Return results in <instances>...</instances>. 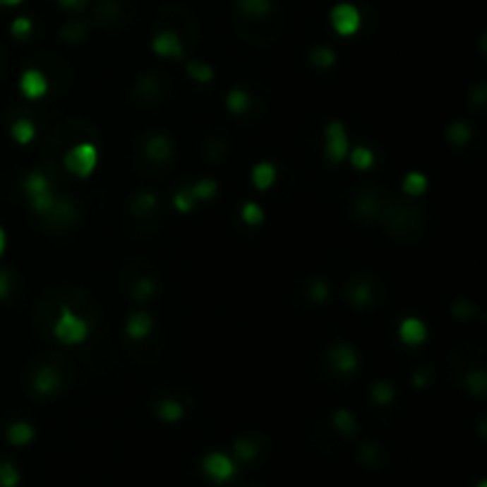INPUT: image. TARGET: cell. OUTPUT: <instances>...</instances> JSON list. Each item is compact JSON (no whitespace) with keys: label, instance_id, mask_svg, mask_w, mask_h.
Returning a JSON list of instances; mask_svg holds the SVG:
<instances>
[{"label":"cell","instance_id":"obj_6","mask_svg":"<svg viewBox=\"0 0 487 487\" xmlns=\"http://www.w3.org/2000/svg\"><path fill=\"white\" fill-rule=\"evenodd\" d=\"M152 53L160 57H172V60H181L184 57V43L176 31H160L152 38Z\"/></svg>","mask_w":487,"mask_h":487},{"label":"cell","instance_id":"obj_45","mask_svg":"<svg viewBox=\"0 0 487 487\" xmlns=\"http://www.w3.org/2000/svg\"><path fill=\"white\" fill-rule=\"evenodd\" d=\"M10 290H12V276L8 271L0 269V300H5L10 295Z\"/></svg>","mask_w":487,"mask_h":487},{"label":"cell","instance_id":"obj_14","mask_svg":"<svg viewBox=\"0 0 487 487\" xmlns=\"http://www.w3.org/2000/svg\"><path fill=\"white\" fill-rule=\"evenodd\" d=\"M50 222H53L55 226H69V224H74L76 222V207L71 200H60L57 198V203L55 207L50 210Z\"/></svg>","mask_w":487,"mask_h":487},{"label":"cell","instance_id":"obj_47","mask_svg":"<svg viewBox=\"0 0 487 487\" xmlns=\"http://www.w3.org/2000/svg\"><path fill=\"white\" fill-rule=\"evenodd\" d=\"M431 378H433L431 371H416V373L411 375V383L416 387H423V385H428V383H431Z\"/></svg>","mask_w":487,"mask_h":487},{"label":"cell","instance_id":"obj_9","mask_svg":"<svg viewBox=\"0 0 487 487\" xmlns=\"http://www.w3.org/2000/svg\"><path fill=\"white\" fill-rule=\"evenodd\" d=\"M145 157L155 162V164H162V162L172 160L174 157V143L169 140V136H164V133L150 136L145 143Z\"/></svg>","mask_w":487,"mask_h":487},{"label":"cell","instance_id":"obj_35","mask_svg":"<svg viewBox=\"0 0 487 487\" xmlns=\"http://www.w3.org/2000/svg\"><path fill=\"white\" fill-rule=\"evenodd\" d=\"M198 205V200H195V195L191 191V186L188 188H181V191L174 195V207H176V212H193V207Z\"/></svg>","mask_w":487,"mask_h":487},{"label":"cell","instance_id":"obj_19","mask_svg":"<svg viewBox=\"0 0 487 487\" xmlns=\"http://www.w3.org/2000/svg\"><path fill=\"white\" fill-rule=\"evenodd\" d=\"M22 188H24V193H27V198H36V195L50 191V181L43 172H31L27 174V179H24Z\"/></svg>","mask_w":487,"mask_h":487},{"label":"cell","instance_id":"obj_37","mask_svg":"<svg viewBox=\"0 0 487 487\" xmlns=\"http://www.w3.org/2000/svg\"><path fill=\"white\" fill-rule=\"evenodd\" d=\"M19 485V471L10 461H0V487H17Z\"/></svg>","mask_w":487,"mask_h":487},{"label":"cell","instance_id":"obj_4","mask_svg":"<svg viewBox=\"0 0 487 487\" xmlns=\"http://www.w3.org/2000/svg\"><path fill=\"white\" fill-rule=\"evenodd\" d=\"M323 152H326V160L333 162V164H340L342 160H347L349 155V140H347V131L340 121H330L326 126V143H323Z\"/></svg>","mask_w":487,"mask_h":487},{"label":"cell","instance_id":"obj_27","mask_svg":"<svg viewBox=\"0 0 487 487\" xmlns=\"http://www.w3.org/2000/svg\"><path fill=\"white\" fill-rule=\"evenodd\" d=\"M186 74L198 83H210L214 79V69L207 62H188Z\"/></svg>","mask_w":487,"mask_h":487},{"label":"cell","instance_id":"obj_43","mask_svg":"<svg viewBox=\"0 0 487 487\" xmlns=\"http://www.w3.org/2000/svg\"><path fill=\"white\" fill-rule=\"evenodd\" d=\"M452 314L457 316V319H473L478 311H476V307H473L469 300H457V302L452 304Z\"/></svg>","mask_w":487,"mask_h":487},{"label":"cell","instance_id":"obj_1","mask_svg":"<svg viewBox=\"0 0 487 487\" xmlns=\"http://www.w3.org/2000/svg\"><path fill=\"white\" fill-rule=\"evenodd\" d=\"M88 333H90L88 321L83 319V316L74 314L67 304H62L60 316H57V321L53 326V335L57 340H60L62 345H81V342H86Z\"/></svg>","mask_w":487,"mask_h":487},{"label":"cell","instance_id":"obj_25","mask_svg":"<svg viewBox=\"0 0 487 487\" xmlns=\"http://www.w3.org/2000/svg\"><path fill=\"white\" fill-rule=\"evenodd\" d=\"M233 452L240 461H252L259 454V443L255 438H240L233 443Z\"/></svg>","mask_w":487,"mask_h":487},{"label":"cell","instance_id":"obj_44","mask_svg":"<svg viewBox=\"0 0 487 487\" xmlns=\"http://www.w3.org/2000/svg\"><path fill=\"white\" fill-rule=\"evenodd\" d=\"M359 459H361V464L373 466L375 461H378V447H375L373 443H363L361 450H359Z\"/></svg>","mask_w":487,"mask_h":487},{"label":"cell","instance_id":"obj_15","mask_svg":"<svg viewBox=\"0 0 487 487\" xmlns=\"http://www.w3.org/2000/svg\"><path fill=\"white\" fill-rule=\"evenodd\" d=\"M155 414H157V419L167 421V423H176V421L186 416V409L176 399H160L157 407H155Z\"/></svg>","mask_w":487,"mask_h":487},{"label":"cell","instance_id":"obj_46","mask_svg":"<svg viewBox=\"0 0 487 487\" xmlns=\"http://www.w3.org/2000/svg\"><path fill=\"white\" fill-rule=\"evenodd\" d=\"M88 0H57V5L69 12H81L83 8H86Z\"/></svg>","mask_w":487,"mask_h":487},{"label":"cell","instance_id":"obj_40","mask_svg":"<svg viewBox=\"0 0 487 487\" xmlns=\"http://www.w3.org/2000/svg\"><path fill=\"white\" fill-rule=\"evenodd\" d=\"M466 387L471 390V395H476V397H480V395L487 390V375L485 371H473L466 375Z\"/></svg>","mask_w":487,"mask_h":487},{"label":"cell","instance_id":"obj_13","mask_svg":"<svg viewBox=\"0 0 487 487\" xmlns=\"http://www.w3.org/2000/svg\"><path fill=\"white\" fill-rule=\"evenodd\" d=\"M276 176H278V172L271 162H259V164H255V169H252V184H255L257 191H269V188L274 186Z\"/></svg>","mask_w":487,"mask_h":487},{"label":"cell","instance_id":"obj_28","mask_svg":"<svg viewBox=\"0 0 487 487\" xmlns=\"http://www.w3.org/2000/svg\"><path fill=\"white\" fill-rule=\"evenodd\" d=\"M31 200V210H34L36 214H41V217H48L50 210L55 207L57 203V195L53 191H45L41 195H36V198H29Z\"/></svg>","mask_w":487,"mask_h":487},{"label":"cell","instance_id":"obj_20","mask_svg":"<svg viewBox=\"0 0 487 487\" xmlns=\"http://www.w3.org/2000/svg\"><path fill=\"white\" fill-rule=\"evenodd\" d=\"M10 133H12V138H15V140L19 143V145H27V143L34 140L36 126H34V121H31V119H27V116H22V119L12 121Z\"/></svg>","mask_w":487,"mask_h":487},{"label":"cell","instance_id":"obj_5","mask_svg":"<svg viewBox=\"0 0 487 487\" xmlns=\"http://www.w3.org/2000/svg\"><path fill=\"white\" fill-rule=\"evenodd\" d=\"M203 471L212 480H217V483H226V480H231L233 476H236V466H233V461L222 452L207 454V457L203 459Z\"/></svg>","mask_w":487,"mask_h":487},{"label":"cell","instance_id":"obj_38","mask_svg":"<svg viewBox=\"0 0 487 487\" xmlns=\"http://www.w3.org/2000/svg\"><path fill=\"white\" fill-rule=\"evenodd\" d=\"M307 295H309V300H314V302H326L328 295H330L328 281H323V278H316V281H311L309 288H307Z\"/></svg>","mask_w":487,"mask_h":487},{"label":"cell","instance_id":"obj_41","mask_svg":"<svg viewBox=\"0 0 487 487\" xmlns=\"http://www.w3.org/2000/svg\"><path fill=\"white\" fill-rule=\"evenodd\" d=\"M31 29H34V22L29 17H17L10 24V34L15 38H27L31 34Z\"/></svg>","mask_w":487,"mask_h":487},{"label":"cell","instance_id":"obj_36","mask_svg":"<svg viewBox=\"0 0 487 487\" xmlns=\"http://www.w3.org/2000/svg\"><path fill=\"white\" fill-rule=\"evenodd\" d=\"M240 217L248 226H259L264 222V210L257 203H245L243 210H240Z\"/></svg>","mask_w":487,"mask_h":487},{"label":"cell","instance_id":"obj_21","mask_svg":"<svg viewBox=\"0 0 487 487\" xmlns=\"http://www.w3.org/2000/svg\"><path fill=\"white\" fill-rule=\"evenodd\" d=\"M226 107H229V112H233V114H245V112H248V109H250L248 90H243V88L229 90V95H226Z\"/></svg>","mask_w":487,"mask_h":487},{"label":"cell","instance_id":"obj_30","mask_svg":"<svg viewBox=\"0 0 487 487\" xmlns=\"http://www.w3.org/2000/svg\"><path fill=\"white\" fill-rule=\"evenodd\" d=\"M447 138L454 145H466L471 140V126L466 121H454V124L447 126Z\"/></svg>","mask_w":487,"mask_h":487},{"label":"cell","instance_id":"obj_8","mask_svg":"<svg viewBox=\"0 0 487 487\" xmlns=\"http://www.w3.org/2000/svg\"><path fill=\"white\" fill-rule=\"evenodd\" d=\"M328 361L335 371L352 373L354 368L359 366V354H356L349 345H333L328 349Z\"/></svg>","mask_w":487,"mask_h":487},{"label":"cell","instance_id":"obj_34","mask_svg":"<svg viewBox=\"0 0 487 487\" xmlns=\"http://www.w3.org/2000/svg\"><path fill=\"white\" fill-rule=\"evenodd\" d=\"M136 95L145 97V100H150V97H157L160 95V81L155 79V76H143V79L136 83Z\"/></svg>","mask_w":487,"mask_h":487},{"label":"cell","instance_id":"obj_32","mask_svg":"<svg viewBox=\"0 0 487 487\" xmlns=\"http://www.w3.org/2000/svg\"><path fill=\"white\" fill-rule=\"evenodd\" d=\"M368 395H371V399L375 402V404H390V402L395 399V387L385 380H378L371 385Z\"/></svg>","mask_w":487,"mask_h":487},{"label":"cell","instance_id":"obj_24","mask_svg":"<svg viewBox=\"0 0 487 487\" xmlns=\"http://www.w3.org/2000/svg\"><path fill=\"white\" fill-rule=\"evenodd\" d=\"M347 157H349V162H352V167L359 169V172H366V169H371L373 162H375L373 150H368L366 145H359V148H354V150H349Z\"/></svg>","mask_w":487,"mask_h":487},{"label":"cell","instance_id":"obj_26","mask_svg":"<svg viewBox=\"0 0 487 487\" xmlns=\"http://www.w3.org/2000/svg\"><path fill=\"white\" fill-rule=\"evenodd\" d=\"M335 53L330 48H326V45H319V48H311L309 50V62L314 64V67H321V69H328L335 64Z\"/></svg>","mask_w":487,"mask_h":487},{"label":"cell","instance_id":"obj_48","mask_svg":"<svg viewBox=\"0 0 487 487\" xmlns=\"http://www.w3.org/2000/svg\"><path fill=\"white\" fill-rule=\"evenodd\" d=\"M5 248H8V236H5V231L0 229V257H3Z\"/></svg>","mask_w":487,"mask_h":487},{"label":"cell","instance_id":"obj_17","mask_svg":"<svg viewBox=\"0 0 487 487\" xmlns=\"http://www.w3.org/2000/svg\"><path fill=\"white\" fill-rule=\"evenodd\" d=\"M5 438H8V443L17 445V447L29 445L31 440H34V426L27 423V421H17V423H12V426L8 428Z\"/></svg>","mask_w":487,"mask_h":487},{"label":"cell","instance_id":"obj_3","mask_svg":"<svg viewBox=\"0 0 487 487\" xmlns=\"http://www.w3.org/2000/svg\"><path fill=\"white\" fill-rule=\"evenodd\" d=\"M330 27L340 36H354L361 29V12L352 3H337L330 10Z\"/></svg>","mask_w":487,"mask_h":487},{"label":"cell","instance_id":"obj_33","mask_svg":"<svg viewBox=\"0 0 487 487\" xmlns=\"http://www.w3.org/2000/svg\"><path fill=\"white\" fill-rule=\"evenodd\" d=\"M191 191L195 195V200H212L214 195L219 193V186H217V181H212V179H203V181H198V184H193L191 186Z\"/></svg>","mask_w":487,"mask_h":487},{"label":"cell","instance_id":"obj_16","mask_svg":"<svg viewBox=\"0 0 487 487\" xmlns=\"http://www.w3.org/2000/svg\"><path fill=\"white\" fill-rule=\"evenodd\" d=\"M347 300L354 304V307H366L373 300V290L368 281H354L347 285Z\"/></svg>","mask_w":487,"mask_h":487},{"label":"cell","instance_id":"obj_22","mask_svg":"<svg viewBox=\"0 0 487 487\" xmlns=\"http://www.w3.org/2000/svg\"><path fill=\"white\" fill-rule=\"evenodd\" d=\"M402 191L407 195H411V198H416V195H423L428 191V179L426 174L421 172H409L404 181H402Z\"/></svg>","mask_w":487,"mask_h":487},{"label":"cell","instance_id":"obj_31","mask_svg":"<svg viewBox=\"0 0 487 487\" xmlns=\"http://www.w3.org/2000/svg\"><path fill=\"white\" fill-rule=\"evenodd\" d=\"M333 426L340 431L342 435H352L356 433V421L347 409H335L333 411Z\"/></svg>","mask_w":487,"mask_h":487},{"label":"cell","instance_id":"obj_23","mask_svg":"<svg viewBox=\"0 0 487 487\" xmlns=\"http://www.w3.org/2000/svg\"><path fill=\"white\" fill-rule=\"evenodd\" d=\"M155 292H157V288H155V281H152V278H148V276L138 278V281H133V285H131L133 302H148V300H152Z\"/></svg>","mask_w":487,"mask_h":487},{"label":"cell","instance_id":"obj_12","mask_svg":"<svg viewBox=\"0 0 487 487\" xmlns=\"http://www.w3.org/2000/svg\"><path fill=\"white\" fill-rule=\"evenodd\" d=\"M152 330V316L145 314V311H136V314L128 316L126 321V335L131 340H145Z\"/></svg>","mask_w":487,"mask_h":487},{"label":"cell","instance_id":"obj_2","mask_svg":"<svg viewBox=\"0 0 487 487\" xmlns=\"http://www.w3.org/2000/svg\"><path fill=\"white\" fill-rule=\"evenodd\" d=\"M97 167V148L93 143H76L64 155V169L76 179H88Z\"/></svg>","mask_w":487,"mask_h":487},{"label":"cell","instance_id":"obj_42","mask_svg":"<svg viewBox=\"0 0 487 487\" xmlns=\"http://www.w3.org/2000/svg\"><path fill=\"white\" fill-rule=\"evenodd\" d=\"M88 34V27L83 22H71L62 29V38L64 41H81L83 36Z\"/></svg>","mask_w":487,"mask_h":487},{"label":"cell","instance_id":"obj_11","mask_svg":"<svg viewBox=\"0 0 487 487\" xmlns=\"http://www.w3.org/2000/svg\"><path fill=\"white\" fill-rule=\"evenodd\" d=\"M60 387H62V375L57 368H53V366L38 368L36 375H34V390L38 395L48 397V395H55Z\"/></svg>","mask_w":487,"mask_h":487},{"label":"cell","instance_id":"obj_39","mask_svg":"<svg viewBox=\"0 0 487 487\" xmlns=\"http://www.w3.org/2000/svg\"><path fill=\"white\" fill-rule=\"evenodd\" d=\"M354 210L359 212L361 217H371V214H375V210H378V200H375V195L371 193H363L356 198Z\"/></svg>","mask_w":487,"mask_h":487},{"label":"cell","instance_id":"obj_7","mask_svg":"<svg viewBox=\"0 0 487 487\" xmlns=\"http://www.w3.org/2000/svg\"><path fill=\"white\" fill-rule=\"evenodd\" d=\"M19 90L29 100H41V97L48 95V79H45L43 71L27 69L22 74V79H19Z\"/></svg>","mask_w":487,"mask_h":487},{"label":"cell","instance_id":"obj_10","mask_svg":"<svg viewBox=\"0 0 487 487\" xmlns=\"http://www.w3.org/2000/svg\"><path fill=\"white\" fill-rule=\"evenodd\" d=\"M397 333H399V340L411 347L423 345L428 340V326L421 319H416V316H409V319L402 321Z\"/></svg>","mask_w":487,"mask_h":487},{"label":"cell","instance_id":"obj_29","mask_svg":"<svg viewBox=\"0 0 487 487\" xmlns=\"http://www.w3.org/2000/svg\"><path fill=\"white\" fill-rule=\"evenodd\" d=\"M155 207H157V198L152 193H138L131 200V212L136 217H143V214H150Z\"/></svg>","mask_w":487,"mask_h":487},{"label":"cell","instance_id":"obj_49","mask_svg":"<svg viewBox=\"0 0 487 487\" xmlns=\"http://www.w3.org/2000/svg\"><path fill=\"white\" fill-rule=\"evenodd\" d=\"M24 0H0V5L3 8H17V5H22Z\"/></svg>","mask_w":487,"mask_h":487},{"label":"cell","instance_id":"obj_18","mask_svg":"<svg viewBox=\"0 0 487 487\" xmlns=\"http://www.w3.org/2000/svg\"><path fill=\"white\" fill-rule=\"evenodd\" d=\"M236 5L245 17L252 19H262L271 12V0H236Z\"/></svg>","mask_w":487,"mask_h":487}]
</instances>
